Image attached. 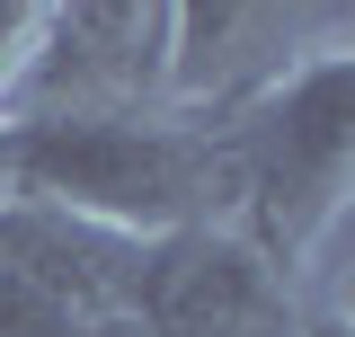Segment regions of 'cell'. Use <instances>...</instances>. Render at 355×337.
<instances>
[{
    "instance_id": "2",
    "label": "cell",
    "mask_w": 355,
    "mask_h": 337,
    "mask_svg": "<svg viewBox=\"0 0 355 337\" xmlns=\"http://www.w3.org/2000/svg\"><path fill=\"white\" fill-rule=\"evenodd\" d=\"M0 337H151V329H142V311L62 293L27 266H0Z\"/></svg>"
},
{
    "instance_id": "1",
    "label": "cell",
    "mask_w": 355,
    "mask_h": 337,
    "mask_svg": "<svg viewBox=\"0 0 355 337\" xmlns=\"http://www.w3.org/2000/svg\"><path fill=\"white\" fill-rule=\"evenodd\" d=\"M142 329L151 337H284V302H275L266 257H249L240 240H214V231H187L169 249H151Z\"/></svg>"
}]
</instances>
